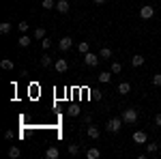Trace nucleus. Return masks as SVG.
<instances>
[{"label":"nucleus","instance_id":"obj_1","mask_svg":"<svg viewBox=\"0 0 161 159\" xmlns=\"http://www.w3.org/2000/svg\"><path fill=\"white\" fill-rule=\"evenodd\" d=\"M123 118H112V121H108V125H105V129L110 131V133H118L120 131V127H123Z\"/></svg>","mask_w":161,"mask_h":159},{"label":"nucleus","instance_id":"obj_2","mask_svg":"<svg viewBox=\"0 0 161 159\" xmlns=\"http://www.w3.org/2000/svg\"><path fill=\"white\" fill-rule=\"evenodd\" d=\"M123 121L129 122V125H133V122L137 121V110H133V108H129V110L123 112Z\"/></svg>","mask_w":161,"mask_h":159},{"label":"nucleus","instance_id":"obj_3","mask_svg":"<svg viewBox=\"0 0 161 159\" xmlns=\"http://www.w3.org/2000/svg\"><path fill=\"white\" fill-rule=\"evenodd\" d=\"M99 54H92V52H88V54H84V62H86L88 67H97L99 65Z\"/></svg>","mask_w":161,"mask_h":159},{"label":"nucleus","instance_id":"obj_4","mask_svg":"<svg viewBox=\"0 0 161 159\" xmlns=\"http://www.w3.org/2000/svg\"><path fill=\"white\" fill-rule=\"evenodd\" d=\"M71 45H73V39L71 37H62L60 43H58V49H60V52H67V49H71Z\"/></svg>","mask_w":161,"mask_h":159},{"label":"nucleus","instance_id":"obj_5","mask_svg":"<svg viewBox=\"0 0 161 159\" xmlns=\"http://www.w3.org/2000/svg\"><path fill=\"white\" fill-rule=\"evenodd\" d=\"M153 15H155V9H153V7H148V4L140 9V17H142V20H150Z\"/></svg>","mask_w":161,"mask_h":159},{"label":"nucleus","instance_id":"obj_6","mask_svg":"<svg viewBox=\"0 0 161 159\" xmlns=\"http://www.w3.org/2000/svg\"><path fill=\"white\" fill-rule=\"evenodd\" d=\"M54 67H56V71H58V73H64V71L69 69V62L64 60V58H58V60L54 62Z\"/></svg>","mask_w":161,"mask_h":159},{"label":"nucleus","instance_id":"obj_7","mask_svg":"<svg viewBox=\"0 0 161 159\" xmlns=\"http://www.w3.org/2000/svg\"><path fill=\"white\" fill-rule=\"evenodd\" d=\"M133 142L136 144H144L146 142V131H136L133 133Z\"/></svg>","mask_w":161,"mask_h":159},{"label":"nucleus","instance_id":"obj_8","mask_svg":"<svg viewBox=\"0 0 161 159\" xmlns=\"http://www.w3.org/2000/svg\"><path fill=\"white\" fill-rule=\"evenodd\" d=\"M58 155H60V150H58L56 146H50L47 150H45V157L47 159H58Z\"/></svg>","mask_w":161,"mask_h":159},{"label":"nucleus","instance_id":"obj_9","mask_svg":"<svg viewBox=\"0 0 161 159\" xmlns=\"http://www.w3.org/2000/svg\"><path fill=\"white\" fill-rule=\"evenodd\" d=\"M99 135H101L99 127H92V125H88V138H90V140H97Z\"/></svg>","mask_w":161,"mask_h":159},{"label":"nucleus","instance_id":"obj_10","mask_svg":"<svg viewBox=\"0 0 161 159\" xmlns=\"http://www.w3.org/2000/svg\"><path fill=\"white\" fill-rule=\"evenodd\" d=\"M56 9L60 13H67L69 11V2H67V0H58V2H56Z\"/></svg>","mask_w":161,"mask_h":159},{"label":"nucleus","instance_id":"obj_11","mask_svg":"<svg viewBox=\"0 0 161 159\" xmlns=\"http://www.w3.org/2000/svg\"><path fill=\"white\" fill-rule=\"evenodd\" d=\"M99 155H101V153H99V148H95V146L86 150V157H88V159H99Z\"/></svg>","mask_w":161,"mask_h":159},{"label":"nucleus","instance_id":"obj_12","mask_svg":"<svg viewBox=\"0 0 161 159\" xmlns=\"http://www.w3.org/2000/svg\"><path fill=\"white\" fill-rule=\"evenodd\" d=\"M77 49H80V54H88V52H90V43H88V41H82V43L77 45Z\"/></svg>","mask_w":161,"mask_h":159},{"label":"nucleus","instance_id":"obj_13","mask_svg":"<svg viewBox=\"0 0 161 159\" xmlns=\"http://www.w3.org/2000/svg\"><path fill=\"white\" fill-rule=\"evenodd\" d=\"M131 65H133V67H142V65H144V56H140V54H136V56L131 58Z\"/></svg>","mask_w":161,"mask_h":159},{"label":"nucleus","instance_id":"obj_14","mask_svg":"<svg viewBox=\"0 0 161 159\" xmlns=\"http://www.w3.org/2000/svg\"><path fill=\"white\" fill-rule=\"evenodd\" d=\"M129 90H131V84H129V82H123V84L118 86V93H120V95H127Z\"/></svg>","mask_w":161,"mask_h":159},{"label":"nucleus","instance_id":"obj_15","mask_svg":"<svg viewBox=\"0 0 161 159\" xmlns=\"http://www.w3.org/2000/svg\"><path fill=\"white\" fill-rule=\"evenodd\" d=\"M41 7H43L45 11H50V9H56V2H54V0H43Z\"/></svg>","mask_w":161,"mask_h":159},{"label":"nucleus","instance_id":"obj_16","mask_svg":"<svg viewBox=\"0 0 161 159\" xmlns=\"http://www.w3.org/2000/svg\"><path fill=\"white\" fill-rule=\"evenodd\" d=\"M0 32H2V35H9V32H11V22H2V24H0Z\"/></svg>","mask_w":161,"mask_h":159},{"label":"nucleus","instance_id":"obj_17","mask_svg":"<svg viewBox=\"0 0 161 159\" xmlns=\"http://www.w3.org/2000/svg\"><path fill=\"white\" fill-rule=\"evenodd\" d=\"M112 80V73L110 71H103V73H99V82H103V84H108Z\"/></svg>","mask_w":161,"mask_h":159},{"label":"nucleus","instance_id":"obj_18","mask_svg":"<svg viewBox=\"0 0 161 159\" xmlns=\"http://www.w3.org/2000/svg\"><path fill=\"white\" fill-rule=\"evenodd\" d=\"M0 67H2L4 71H11V69H13V60H9V58H4V60L0 62Z\"/></svg>","mask_w":161,"mask_h":159},{"label":"nucleus","instance_id":"obj_19","mask_svg":"<svg viewBox=\"0 0 161 159\" xmlns=\"http://www.w3.org/2000/svg\"><path fill=\"white\" fill-rule=\"evenodd\" d=\"M17 43H19V48H28V45H30V37H26V35H22Z\"/></svg>","mask_w":161,"mask_h":159},{"label":"nucleus","instance_id":"obj_20","mask_svg":"<svg viewBox=\"0 0 161 159\" xmlns=\"http://www.w3.org/2000/svg\"><path fill=\"white\" fill-rule=\"evenodd\" d=\"M67 112H69V116H80V114H82V110H80L77 105H71Z\"/></svg>","mask_w":161,"mask_h":159},{"label":"nucleus","instance_id":"obj_21","mask_svg":"<svg viewBox=\"0 0 161 159\" xmlns=\"http://www.w3.org/2000/svg\"><path fill=\"white\" fill-rule=\"evenodd\" d=\"M99 56H101V58H112V49L110 48H103L99 52Z\"/></svg>","mask_w":161,"mask_h":159},{"label":"nucleus","instance_id":"obj_22","mask_svg":"<svg viewBox=\"0 0 161 159\" xmlns=\"http://www.w3.org/2000/svg\"><path fill=\"white\" fill-rule=\"evenodd\" d=\"M9 157H11V159L19 157V148H17V146H11V148H9Z\"/></svg>","mask_w":161,"mask_h":159},{"label":"nucleus","instance_id":"obj_23","mask_svg":"<svg viewBox=\"0 0 161 159\" xmlns=\"http://www.w3.org/2000/svg\"><path fill=\"white\" fill-rule=\"evenodd\" d=\"M69 155H80V146H77V144H69Z\"/></svg>","mask_w":161,"mask_h":159},{"label":"nucleus","instance_id":"obj_24","mask_svg":"<svg viewBox=\"0 0 161 159\" xmlns=\"http://www.w3.org/2000/svg\"><path fill=\"white\" fill-rule=\"evenodd\" d=\"M123 71V65L120 62H112V73H120Z\"/></svg>","mask_w":161,"mask_h":159},{"label":"nucleus","instance_id":"obj_25","mask_svg":"<svg viewBox=\"0 0 161 159\" xmlns=\"http://www.w3.org/2000/svg\"><path fill=\"white\" fill-rule=\"evenodd\" d=\"M50 65H52V58L47 56V54H45V56L41 58V67H50Z\"/></svg>","mask_w":161,"mask_h":159},{"label":"nucleus","instance_id":"obj_26","mask_svg":"<svg viewBox=\"0 0 161 159\" xmlns=\"http://www.w3.org/2000/svg\"><path fill=\"white\" fill-rule=\"evenodd\" d=\"M35 39H45V30L43 28H37L35 30Z\"/></svg>","mask_w":161,"mask_h":159},{"label":"nucleus","instance_id":"obj_27","mask_svg":"<svg viewBox=\"0 0 161 159\" xmlns=\"http://www.w3.org/2000/svg\"><path fill=\"white\" fill-rule=\"evenodd\" d=\"M41 45H43V49H45V52H47V49H50V45H52V41L45 37V39H41Z\"/></svg>","mask_w":161,"mask_h":159},{"label":"nucleus","instance_id":"obj_28","mask_svg":"<svg viewBox=\"0 0 161 159\" xmlns=\"http://www.w3.org/2000/svg\"><path fill=\"white\" fill-rule=\"evenodd\" d=\"M153 84H155V86H161V73H155V75H153Z\"/></svg>","mask_w":161,"mask_h":159},{"label":"nucleus","instance_id":"obj_29","mask_svg":"<svg viewBox=\"0 0 161 159\" xmlns=\"http://www.w3.org/2000/svg\"><path fill=\"white\" fill-rule=\"evenodd\" d=\"M157 150H159V146H157V144H148V153H150V155H155Z\"/></svg>","mask_w":161,"mask_h":159},{"label":"nucleus","instance_id":"obj_30","mask_svg":"<svg viewBox=\"0 0 161 159\" xmlns=\"http://www.w3.org/2000/svg\"><path fill=\"white\" fill-rule=\"evenodd\" d=\"M19 30L26 32V30H28V22H19Z\"/></svg>","mask_w":161,"mask_h":159},{"label":"nucleus","instance_id":"obj_31","mask_svg":"<svg viewBox=\"0 0 161 159\" xmlns=\"http://www.w3.org/2000/svg\"><path fill=\"white\" fill-rule=\"evenodd\" d=\"M90 121H92V116H90V114H84V122H86V125H90Z\"/></svg>","mask_w":161,"mask_h":159},{"label":"nucleus","instance_id":"obj_32","mask_svg":"<svg viewBox=\"0 0 161 159\" xmlns=\"http://www.w3.org/2000/svg\"><path fill=\"white\" fill-rule=\"evenodd\" d=\"M4 138H7V140H13V131H11V129H9V131L4 133Z\"/></svg>","mask_w":161,"mask_h":159},{"label":"nucleus","instance_id":"obj_33","mask_svg":"<svg viewBox=\"0 0 161 159\" xmlns=\"http://www.w3.org/2000/svg\"><path fill=\"white\" fill-rule=\"evenodd\" d=\"M155 122H157V127H161V114H157V116H155Z\"/></svg>","mask_w":161,"mask_h":159},{"label":"nucleus","instance_id":"obj_34","mask_svg":"<svg viewBox=\"0 0 161 159\" xmlns=\"http://www.w3.org/2000/svg\"><path fill=\"white\" fill-rule=\"evenodd\" d=\"M95 2H97V4H103V2H105V0H95Z\"/></svg>","mask_w":161,"mask_h":159}]
</instances>
